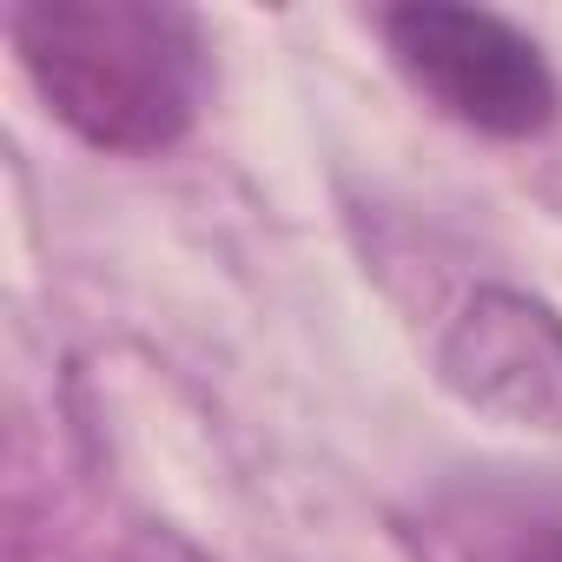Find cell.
Instances as JSON below:
<instances>
[{
	"label": "cell",
	"instance_id": "4",
	"mask_svg": "<svg viewBox=\"0 0 562 562\" xmlns=\"http://www.w3.org/2000/svg\"><path fill=\"white\" fill-rule=\"evenodd\" d=\"M437 562H562V503L490 490L457 496L430 516Z\"/></svg>",
	"mask_w": 562,
	"mask_h": 562
},
{
	"label": "cell",
	"instance_id": "1",
	"mask_svg": "<svg viewBox=\"0 0 562 562\" xmlns=\"http://www.w3.org/2000/svg\"><path fill=\"white\" fill-rule=\"evenodd\" d=\"M8 34L47 113L100 153H166L205 106L199 14L166 0H34Z\"/></svg>",
	"mask_w": 562,
	"mask_h": 562
},
{
	"label": "cell",
	"instance_id": "2",
	"mask_svg": "<svg viewBox=\"0 0 562 562\" xmlns=\"http://www.w3.org/2000/svg\"><path fill=\"white\" fill-rule=\"evenodd\" d=\"M384 47L397 74L457 126L490 133V139H529L555 120V74L529 34H516L503 14L483 8H391L384 14Z\"/></svg>",
	"mask_w": 562,
	"mask_h": 562
},
{
	"label": "cell",
	"instance_id": "3",
	"mask_svg": "<svg viewBox=\"0 0 562 562\" xmlns=\"http://www.w3.org/2000/svg\"><path fill=\"white\" fill-rule=\"evenodd\" d=\"M437 378L450 397L496 424L562 437V312L529 292L483 285L450 318L437 345Z\"/></svg>",
	"mask_w": 562,
	"mask_h": 562
}]
</instances>
